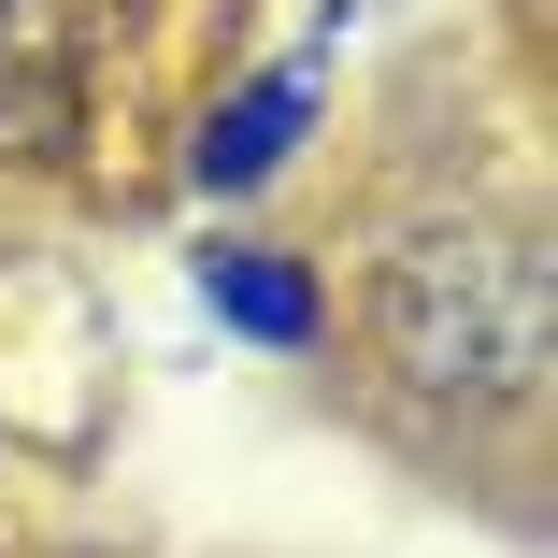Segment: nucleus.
Wrapping results in <instances>:
<instances>
[{
	"mask_svg": "<svg viewBox=\"0 0 558 558\" xmlns=\"http://www.w3.org/2000/svg\"><path fill=\"white\" fill-rule=\"evenodd\" d=\"M373 329L415 387H473V401H530L544 373V258L530 230H429L387 258Z\"/></svg>",
	"mask_w": 558,
	"mask_h": 558,
	"instance_id": "nucleus-1",
	"label": "nucleus"
}]
</instances>
